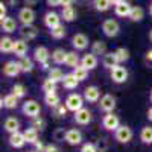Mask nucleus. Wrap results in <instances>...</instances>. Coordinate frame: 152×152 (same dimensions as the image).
<instances>
[{"instance_id":"680f3d73","label":"nucleus","mask_w":152,"mask_h":152,"mask_svg":"<svg viewBox=\"0 0 152 152\" xmlns=\"http://www.w3.org/2000/svg\"><path fill=\"white\" fill-rule=\"evenodd\" d=\"M119 2H122V0H111V3H113V6H114V5H117Z\"/></svg>"},{"instance_id":"6e6d98bb","label":"nucleus","mask_w":152,"mask_h":152,"mask_svg":"<svg viewBox=\"0 0 152 152\" xmlns=\"http://www.w3.org/2000/svg\"><path fill=\"white\" fill-rule=\"evenodd\" d=\"M75 0H61V6H72Z\"/></svg>"},{"instance_id":"e433bc0d","label":"nucleus","mask_w":152,"mask_h":152,"mask_svg":"<svg viewBox=\"0 0 152 152\" xmlns=\"http://www.w3.org/2000/svg\"><path fill=\"white\" fill-rule=\"evenodd\" d=\"M88 69H85L82 64H79V66H76L75 69H73V75L76 76V78H78V81L79 82H82V81H85L87 78H88Z\"/></svg>"},{"instance_id":"a18cd8bd","label":"nucleus","mask_w":152,"mask_h":152,"mask_svg":"<svg viewBox=\"0 0 152 152\" xmlns=\"http://www.w3.org/2000/svg\"><path fill=\"white\" fill-rule=\"evenodd\" d=\"M66 134H67V131H66L64 128H56V129L52 132V137H53L55 142L61 143V142H66Z\"/></svg>"},{"instance_id":"864d4df0","label":"nucleus","mask_w":152,"mask_h":152,"mask_svg":"<svg viewBox=\"0 0 152 152\" xmlns=\"http://www.w3.org/2000/svg\"><path fill=\"white\" fill-rule=\"evenodd\" d=\"M38 2H40V0H23V3H24V6H35Z\"/></svg>"},{"instance_id":"0e129e2a","label":"nucleus","mask_w":152,"mask_h":152,"mask_svg":"<svg viewBox=\"0 0 152 152\" xmlns=\"http://www.w3.org/2000/svg\"><path fill=\"white\" fill-rule=\"evenodd\" d=\"M149 99H151V102H152V90H151V93H149Z\"/></svg>"},{"instance_id":"412c9836","label":"nucleus","mask_w":152,"mask_h":152,"mask_svg":"<svg viewBox=\"0 0 152 152\" xmlns=\"http://www.w3.org/2000/svg\"><path fill=\"white\" fill-rule=\"evenodd\" d=\"M3 129L8 132V134H12V132H17L20 131V120L17 117H6L5 122H3Z\"/></svg>"},{"instance_id":"2f4dec72","label":"nucleus","mask_w":152,"mask_h":152,"mask_svg":"<svg viewBox=\"0 0 152 152\" xmlns=\"http://www.w3.org/2000/svg\"><path fill=\"white\" fill-rule=\"evenodd\" d=\"M138 137L143 145H152V126H143Z\"/></svg>"},{"instance_id":"f704fd0d","label":"nucleus","mask_w":152,"mask_h":152,"mask_svg":"<svg viewBox=\"0 0 152 152\" xmlns=\"http://www.w3.org/2000/svg\"><path fill=\"white\" fill-rule=\"evenodd\" d=\"M23 134H24V138H26V143H29V145H34L38 140V129H35L34 126L24 129Z\"/></svg>"},{"instance_id":"6ab92c4d","label":"nucleus","mask_w":152,"mask_h":152,"mask_svg":"<svg viewBox=\"0 0 152 152\" xmlns=\"http://www.w3.org/2000/svg\"><path fill=\"white\" fill-rule=\"evenodd\" d=\"M132 9V5L129 2H126V0H122L119 2L117 5H114V14L117 17H129V12Z\"/></svg>"},{"instance_id":"393cba45","label":"nucleus","mask_w":152,"mask_h":152,"mask_svg":"<svg viewBox=\"0 0 152 152\" xmlns=\"http://www.w3.org/2000/svg\"><path fill=\"white\" fill-rule=\"evenodd\" d=\"M119 64L117 61V56H116V52H107L105 55H102V66L108 70H111L113 67H116Z\"/></svg>"},{"instance_id":"ea45409f","label":"nucleus","mask_w":152,"mask_h":152,"mask_svg":"<svg viewBox=\"0 0 152 152\" xmlns=\"http://www.w3.org/2000/svg\"><path fill=\"white\" fill-rule=\"evenodd\" d=\"M64 73H62V70L61 69H58V67H55V69H50L49 72H47V78H50V79H53L55 82H62V79H64Z\"/></svg>"},{"instance_id":"f03ea898","label":"nucleus","mask_w":152,"mask_h":152,"mask_svg":"<svg viewBox=\"0 0 152 152\" xmlns=\"http://www.w3.org/2000/svg\"><path fill=\"white\" fill-rule=\"evenodd\" d=\"M100 29H102V32H104L105 37L114 38V37H117L119 32H120V24L117 23V20H114V18H107V20L102 21Z\"/></svg>"},{"instance_id":"20e7f679","label":"nucleus","mask_w":152,"mask_h":152,"mask_svg":"<svg viewBox=\"0 0 152 152\" xmlns=\"http://www.w3.org/2000/svg\"><path fill=\"white\" fill-rule=\"evenodd\" d=\"M84 96H81V94H78V93H70L67 97H66V107L69 108V111H72V113H76L78 110H81V108H84Z\"/></svg>"},{"instance_id":"a878e982","label":"nucleus","mask_w":152,"mask_h":152,"mask_svg":"<svg viewBox=\"0 0 152 152\" xmlns=\"http://www.w3.org/2000/svg\"><path fill=\"white\" fill-rule=\"evenodd\" d=\"M66 56H67V52L64 49H61V47H58V49H55L53 52H52V62L53 64H56V66H61V64H64L66 62Z\"/></svg>"},{"instance_id":"37998d69","label":"nucleus","mask_w":152,"mask_h":152,"mask_svg":"<svg viewBox=\"0 0 152 152\" xmlns=\"http://www.w3.org/2000/svg\"><path fill=\"white\" fill-rule=\"evenodd\" d=\"M67 111H69V108L66 107V104H64V105L59 104V105H56L55 108H52V113H53V116H55L56 119L66 117V116H67Z\"/></svg>"},{"instance_id":"49530a36","label":"nucleus","mask_w":152,"mask_h":152,"mask_svg":"<svg viewBox=\"0 0 152 152\" xmlns=\"http://www.w3.org/2000/svg\"><path fill=\"white\" fill-rule=\"evenodd\" d=\"M79 152H99V149L96 148L94 143H84L81 146V151Z\"/></svg>"},{"instance_id":"f8f14e48","label":"nucleus","mask_w":152,"mask_h":152,"mask_svg":"<svg viewBox=\"0 0 152 152\" xmlns=\"http://www.w3.org/2000/svg\"><path fill=\"white\" fill-rule=\"evenodd\" d=\"M72 46H73V49L75 50H85L87 47H88V44H90V41H88V37L85 35V34H81V32H78V34H75L73 37H72Z\"/></svg>"},{"instance_id":"bb28decb","label":"nucleus","mask_w":152,"mask_h":152,"mask_svg":"<svg viewBox=\"0 0 152 152\" xmlns=\"http://www.w3.org/2000/svg\"><path fill=\"white\" fill-rule=\"evenodd\" d=\"M76 52H78V50L67 52V56H66V62H64V64H66L67 67H70V69H75L76 66L81 64V58H79V55L76 53Z\"/></svg>"},{"instance_id":"f257e3e1","label":"nucleus","mask_w":152,"mask_h":152,"mask_svg":"<svg viewBox=\"0 0 152 152\" xmlns=\"http://www.w3.org/2000/svg\"><path fill=\"white\" fill-rule=\"evenodd\" d=\"M21 113H23L26 117L34 119V117H37V116H40L41 107H40V104H38L37 100H34V99H28V100H24L23 105H21Z\"/></svg>"},{"instance_id":"cd10ccee","label":"nucleus","mask_w":152,"mask_h":152,"mask_svg":"<svg viewBox=\"0 0 152 152\" xmlns=\"http://www.w3.org/2000/svg\"><path fill=\"white\" fill-rule=\"evenodd\" d=\"M61 18L66 23H72L76 20V11L73 6H62L61 9Z\"/></svg>"},{"instance_id":"052dcab7","label":"nucleus","mask_w":152,"mask_h":152,"mask_svg":"<svg viewBox=\"0 0 152 152\" xmlns=\"http://www.w3.org/2000/svg\"><path fill=\"white\" fill-rule=\"evenodd\" d=\"M149 15L152 17V0H151V3H149Z\"/></svg>"},{"instance_id":"bf43d9fd","label":"nucleus","mask_w":152,"mask_h":152,"mask_svg":"<svg viewBox=\"0 0 152 152\" xmlns=\"http://www.w3.org/2000/svg\"><path fill=\"white\" fill-rule=\"evenodd\" d=\"M146 114H148V119H149V122H152V107L148 110V113H146Z\"/></svg>"},{"instance_id":"72a5a7b5","label":"nucleus","mask_w":152,"mask_h":152,"mask_svg":"<svg viewBox=\"0 0 152 152\" xmlns=\"http://www.w3.org/2000/svg\"><path fill=\"white\" fill-rule=\"evenodd\" d=\"M113 6L111 0H93V8L97 12H107Z\"/></svg>"},{"instance_id":"79ce46f5","label":"nucleus","mask_w":152,"mask_h":152,"mask_svg":"<svg viewBox=\"0 0 152 152\" xmlns=\"http://www.w3.org/2000/svg\"><path fill=\"white\" fill-rule=\"evenodd\" d=\"M11 91L14 93L18 99H23L24 96L28 94V90H26V87H24L23 84H14V85H12V88H11Z\"/></svg>"},{"instance_id":"4be33fe9","label":"nucleus","mask_w":152,"mask_h":152,"mask_svg":"<svg viewBox=\"0 0 152 152\" xmlns=\"http://www.w3.org/2000/svg\"><path fill=\"white\" fill-rule=\"evenodd\" d=\"M0 26H2V31H3V32L12 34V32L17 31L18 24H17V20H15V18L6 17V18H3V20H0Z\"/></svg>"},{"instance_id":"e2e57ef3","label":"nucleus","mask_w":152,"mask_h":152,"mask_svg":"<svg viewBox=\"0 0 152 152\" xmlns=\"http://www.w3.org/2000/svg\"><path fill=\"white\" fill-rule=\"evenodd\" d=\"M148 37H149V41H151V43H152V29H151V31H149V35H148Z\"/></svg>"},{"instance_id":"c9c22d12","label":"nucleus","mask_w":152,"mask_h":152,"mask_svg":"<svg viewBox=\"0 0 152 152\" xmlns=\"http://www.w3.org/2000/svg\"><path fill=\"white\" fill-rule=\"evenodd\" d=\"M44 102L49 108H55L56 105H59L61 99L56 93H47V94H44Z\"/></svg>"},{"instance_id":"f3484780","label":"nucleus","mask_w":152,"mask_h":152,"mask_svg":"<svg viewBox=\"0 0 152 152\" xmlns=\"http://www.w3.org/2000/svg\"><path fill=\"white\" fill-rule=\"evenodd\" d=\"M28 50H29V44L26 40H14V50H12V53H14L17 58H24L28 55Z\"/></svg>"},{"instance_id":"b1692460","label":"nucleus","mask_w":152,"mask_h":152,"mask_svg":"<svg viewBox=\"0 0 152 152\" xmlns=\"http://www.w3.org/2000/svg\"><path fill=\"white\" fill-rule=\"evenodd\" d=\"M62 87L66 88V90H76L78 88V85H79V81H78V78L73 75V72L72 73H67L66 76H64V79H62Z\"/></svg>"},{"instance_id":"c756f323","label":"nucleus","mask_w":152,"mask_h":152,"mask_svg":"<svg viewBox=\"0 0 152 152\" xmlns=\"http://www.w3.org/2000/svg\"><path fill=\"white\" fill-rule=\"evenodd\" d=\"M35 59L34 58H29V56H24V58H20V69H21V73H31L35 67Z\"/></svg>"},{"instance_id":"1a4fd4ad","label":"nucleus","mask_w":152,"mask_h":152,"mask_svg":"<svg viewBox=\"0 0 152 152\" xmlns=\"http://www.w3.org/2000/svg\"><path fill=\"white\" fill-rule=\"evenodd\" d=\"M20 35L23 40H26V41H32L35 40V38L38 37V34H40V29H38L35 24H21V28H20Z\"/></svg>"},{"instance_id":"ddd939ff","label":"nucleus","mask_w":152,"mask_h":152,"mask_svg":"<svg viewBox=\"0 0 152 152\" xmlns=\"http://www.w3.org/2000/svg\"><path fill=\"white\" fill-rule=\"evenodd\" d=\"M93 119V114L91 111L88 110V108H81L75 113V116H73V120L78 123V125H88L91 122Z\"/></svg>"},{"instance_id":"603ef678","label":"nucleus","mask_w":152,"mask_h":152,"mask_svg":"<svg viewBox=\"0 0 152 152\" xmlns=\"http://www.w3.org/2000/svg\"><path fill=\"white\" fill-rule=\"evenodd\" d=\"M46 3L50 8H55V6H61V0H46Z\"/></svg>"},{"instance_id":"423d86ee","label":"nucleus","mask_w":152,"mask_h":152,"mask_svg":"<svg viewBox=\"0 0 152 152\" xmlns=\"http://www.w3.org/2000/svg\"><path fill=\"white\" fill-rule=\"evenodd\" d=\"M111 73V81L114 84H125L126 81H128V70H126V67L117 64L116 67H113L110 70Z\"/></svg>"},{"instance_id":"6e6552de","label":"nucleus","mask_w":152,"mask_h":152,"mask_svg":"<svg viewBox=\"0 0 152 152\" xmlns=\"http://www.w3.org/2000/svg\"><path fill=\"white\" fill-rule=\"evenodd\" d=\"M61 20H62L61 14H58V12H55V11H47L44 14V17H43V23H44V26L47 29H53V28L59 26Z\"/></svg>"},{"instance_id":"8fccbe9b","label":"nucleus","mask_w":152,"mask_h":152,"mask_svg":"<svg viewBox=\"0 0 152 152\" xmlns=\"http://www.w3.org/2000/svg\"><path fill=\"white\" fill-rule=\"evenodd\" d=\"M46 146H47V145H44L41 140H37V142L34 143V148H35V151H38V152H44V151H46Z\"/></svg>"},{"instance_id":"a211bd4d","label":"nucleus","mask_w":152,"mask_h":152,"mask_svg":"<svg viewBox=\"0 0 152 152\" xmlns=\"http://www.w3.org/2000/svg\"><path fill=\"white\" fill-rule=\"evenodd\" d=\"M66 143L70 146H78L82 143V132L79 129H67L66 134Z\"/></svg>"},{"instance_id":"58836bf2","label":"nucleus","mask_w":152,"mask_h":152,"mask_svg":"<svg viewBox=\"0 0 152 152\" xmlns=\"http://www.w3.org/2000/svg\"><path fill=\"white\" fill-rule=\"evenodd\" d=\"M91 52L94 53V55H105L107 53V44L104 43V41H94V43H91Z\"/></svg>"},{"instance_id":"4468645a","label":"nucleus","mask_w":152,"mask_h":152,"mask_svg":"<svg viewBox=\"0 0 152 152\" xmlns=\"http://www.w3.org/2000/svg\"><path fill=\"white\" fill-rule=\"evenodd\" d=\"M84 99L87 100V102H90V104H96L100 100V90H99V87L96 85H90V87H87L85 90H84Z\"/></svg>"},{"instance_id":"39448f33","label":"nucleus","mask_w":152,"mask_h":152,"mask_svg":"<svg viewBox=\"0 0 152 152\" xmlns=\"http://www.w3.org/2000/svg\"><path fill=\"white\" fill-rule=\"evenodd\" d=\"M17 18H18V21L21 24H34V21L37 18V14L31 6H23V8L18 9Z\"/></svg>"},{"instance_id":"a19ab883","label":"nucleus","mask_w":152,"mask_h":152,"mask_svg":"<svg viewBox=\"0 0 152 152\" xmlns=\"http://www.w3.org/2000/svg\"><path fill=\"white\" fill-rule=\"evenodd\" d=\"M116 56H117V61H119V64H123V62H126L129 59V50L128 49H125V47H117L116 50Z\"/></svg>"},{"instance_id":"09e8293b","label":"nucleus","mask_w":152,"mask_h":152,"mask_svg":"<svg viewBox=\"0 0 152 152\" xmlns=\"http://www.w3.org/2000/svg\"><path fill=\"white\" fill-rule=\"evenodd\" d=\"M6 11H8V3L0 2V20H3V18L8 17V15H6Z\"/></svg>"},{"instance_id":"7ed1b4c3","label":"nucleus","mask_w":152,"mask_h":152,"mask_svg":"<svg viewBox=\"0 0 152 152\" xmlns=\"http://www.w3.org/2000/svg\"><path fill=\"white\" fill-rule=\"evenodd\" d=\"M132 137H134V132L128 125H120L119 128L114 131V138H116V142H119L122 145L129 143L132 140Z\"/></svg>"},{"instance_id":"aec40b11","label":"nucleus","mask_w":152,"mask_h":152,"mask_svg":"<svg viewBox=\"0 0 152 152\" xmlns=\"http://www.w3.org/2000/svg\"><path fill=\"white\" fill-rule=\"evenodd\" d=\"M81 64H82L85 69H88V70H94V69L97 67V64H99L97 55H94L93 52L85 53V55L81 58Z\"/></svg>"},{"instance_id":"338daca9","label":"nucleus","mask_w":152,"mask_h":152,"mask_svg":"<svg viewBox=\"0 0 152 152\" xmlns=\"http://www.w3.org/2000/svg\"><path fill=\"white\" fill-rule=\"evenodd\" d=\"M99 152H105V151H99Z\"/></svg>"},{"instance_id":"c85d7f7f","label":"nucleus","mask_w":152,"mask_h":152,"mask_svg":"<svg viewBox=\"0 0 152 152\" xmlns=\"http://www.w3.org/2000/svg\"><path fill=\"white\" fill-rule=\"evenodd\" d=\"M14 50V40L11 37H2L0 40V52L2 53H11Z\"/></svg>"},{"instance_id":"9d476101","label":"nucleus","mask_w":152,"mask_h":152,"mask_svg":"<svg viewBox=\"0 0 152 152\" xmlns=\"http://www.w3.org/2000/svg\"><path fill=\"white\" fill-rule=\"evenodd\" d=\"M99 110L102 113H113L116 110V97L113 94H104L99 100Z\"/></svg>"},{"instance_id":"0eeeda50","label":"nucleus","mask_w":152,"mask_h":152,"mask_svg":"<svg viewBox=\"0 0 152 152\" xmlns=\"http://www.w3.org/2000/svg\"><path fill=\"white\" fill-rule=\"evenodd\" d=\"M102 126H104V129L114 132L120 126V120L114 113H105V116L102 119Z\"/></svg>"},{"instance_id":"9b49d317","label":"nucleus","mask_w":152,"mask_h":152,"mask_svg":"<svg viewBox=\"0 0 152 152\" xmlns=\"http://www.w3.org/2000/svg\"><path fill=\"white\" fill-rule=\"evenodd\" d=\"M50 58H52V53L49 52V49L44 47V46H37L34 49V59L35 62H38V64H44V62H47Z\"/></svg>"},{"instance_id":"dca6fc26","label":"nucleus","mask_w":152,"mask_h":152,"mask_svg":"<svg viewBox=\"0 0 152 152\" xmlns=\"http://www.w3.org/2000/svg\"><path fill=\"white\" fill-rule=\"evenodd\" d=\"M8 143H9L11 148H14V149H21L24 145H26V138H24V134H23V132L17 131V132L9 134Z\"/></svg>"},{"instance_id":"69168bd1","label":"nucleus","mask_w":152,"mask_h":152,"mask_svg":"<svg viewBox=\"0 0 152 152\" xmlns=\"http://www.w3.org/2000/svg\"><path fill=\"white\" fill-rule=\"evenodd\" d=\"M28 152H38V151H35V149H34V151H28Z\"/></svg>"},{"instance_id":"c03bdc74","label":"nucleus","mask_w":152,"mask_h":152,"mask_svg":"<svg viewBox=\"0 0 152 152\" xmlns=\"http://www.w3.org/2000/svg\"><path fill=\"white\" fill-rule=\"evenodd\" d=\"M46 120L43 119V117H40V116H37V117H34L32 119V122H31V126H34L35 129H38V131H44L46 129Z\"/></svg>"},{"instance_id":"3c124183","label":"nucleus","mask_w":152,"mask_h":152,"mask_svg":"<svg viewBox=\"0 0 152 152\" xmlns=\"http://www.w3.org/2000/svg\"><path fill=\"white\" fill-rule=\"evenodd\" d=\"M44 152H61V149H59L56 145H52V143H50V145L46 146V151H44Z\"/></svg>"},{"instance_id":"4c0bfd02","label":"nucleus","mask_w":152,"mask_h":152,"mask_svg":"<svg viewBox=\"0 0 152 152\" xmlns=\"http://www.w3.org/2000/svg\"><path fill=\"white\" fill-rule=\"evenodd\" d=\"M41 88H43L44 94H47V93H56V88H58V82H55L53 79L47 78V79H46V81L43 82Z\"/></svg>"},{"instance_id":"4d7b16f0","label":"nucleus","mask_w":152,"mask_h":152,"mask_svg":"<svg viewBox=\"0 0 152 152\" xmlns=\"http://www.w3.org/2000/svg\"><path fill=\"white\" fill-rule=\"evenodd\" d=\"M41 70H44V72H49L50 70V62L49 61L44 62V64H41Z\"/></svg>"},{"instance_id":"5fc2aeb1","label":"nucleus","mask_w":152,"mask_h":152,"mask_svg":"<svg viewBox=\"0 0 152 152\" xmlns=\"http://www.w3.org/2000/svg\"><path fill=\"white\" fill-rule=\"evenodd\" d=\"M145 59H146V62H148V64H152V49H149L148 52H146V55H145Z\"/></svg>"},{"instance_id":"473e14b6","label":"nucleus","mask_w":152,"mask_h":152,"mask_svg":"<svg viewBox=\"0 0 152 152\" xmlns=\"http://www.w3.org/2000/svg\"><path fill=\"white\" fill-rule=\"evenodd\" d=\"M49 34L53 40H62V38L67 35V29H66L64 24H59V26H56L53 29H49Z\"/></svg>"},{"instance_id":"2eb2a0df","label":"nucleus","mask_w":152,"mask_h":152,"mask_svg":"<svg viewBox=\"0 0 152 152\" xmlns=\"http://www.w3.org/2000/svg\"><path fill=\"white\" fill-rule=\"evenodd\" d=\"M21 73V69H20V62L18 61H8L5 62L3 66V75L8 76V78H15Z\"/></svg>"},{"instance_id":"13d9d810","label":"nucleus","mask_w":152,"mask_h":152,"mask_svg":"<svg viewBox=\"0 0 152 152\" xmlns=\"http://www.w3.org/2000/svg\"><path fill=\"white\" fill-rule=\"evenodd\" d=\"M18 0H8V6H17Z\"/></svg>"},{"instance_id":"5701e85b","label":"nucleus","mask_w":152,"mask_h":152,"mask_svg":"<svg viewBox=\"0 0 152 152\" xmlns=\"http://www.w3.org/2000/svg\"><path fill=\"white\" fill-rule=\"evenodd\" d=\"M0 104H2V108L14 110V108H17V105H18V97H17L14 93H9V94H6V96L2 97Z\"/></svg>"},{"instance_id":"7c9ffc66","label":"nucleus","mask_w":152,"mask_h":152,"mask_svg":"<svg viewBox=\"0 0 152 152\" xmlns=\"http://www.w3.org/2000/svg\"><path fill=\"white\" fill-rule=\"evenodd\" d=\"M132 23H138L145 18V9L142 6H132L131 12H129V17H128Z\"/></svg>"},{"instance_id":"de8ad7c7","label":"nucleus","mask_w":152,"mask_h":152,"mask_svg":"<svg viewBox=\"0 0 152 152\" xmlns=\"http://www.w3.org/2000/svg\"><path fill=\"white\" fill-rule=\"evenodd\" d=\"M94 145H96V148H97L99 151H105V149L108 148V142H107V138H105V137H100V138H97Z\"/></svg>"}]
</instances>
